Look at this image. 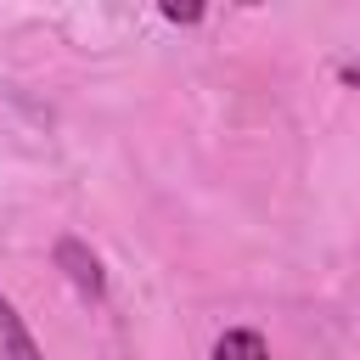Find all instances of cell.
<instances>
[{
	"instance_id": "277c9868",
	"label": "cell",
	"mask_w": 360,
	"mask_h": 360,
	"mask_svg": "<svg viewBox=\"0 0 360 360\" xmlns=\"http://www.w3.org/2000/svg\"><path fill=\"white\" fill-rule=\"evenodd\" d=\"M163 17H169V22H197L202 11H197V6H163Z\"/></svg>"
},
{
	"instance_id": "6da1fadb",
	"label": "cell",
	"mask_w": 360,
	"mask_h": 360,
	"mask_svg": "<svg viewBox=\"0 0 360 360\" xmlns=\"http://www.w3.org/2000/svg\"><path fill=\"white\" fill-rule=\"evenodd\" d=\"M51 259H56V270L68 276V287H73L84 304H101V298H107V270H101V259L90 253V242H79V236H56Z\"/></svg>"
},
{
	"instance_id": "7a4b0ae2",
	"label": "cell",
	"mask_w": 360,
	"mask_h": 360,
	"mask_svg": "<svg viewBox=\"0 0 360 360\" xmlns=\"http://www.w3.org/2000/svg\"><path fill=\"white\" fill-rule=\"evenodd\" d=\"M0 360H45L34 332H28V321L17 315V304L6 292H0Z\"/></svg>"
},
{
	"instance_id": "3957f363",
	"label": "cell",
	"mask_w": 360,
	"mask_h": 360,
	"mask_svg": "<svg viewBox=\"0 0 360 360\" xmlns=\"http://www.w3.org/2000/svg\"><path fill=\"white\" fill-rule=\"evenodd\" d=\"M208 360H276V354H270L264 332H253V326H231V332L214 338V354H208Z\"/></svg>"
}]
</instances>
